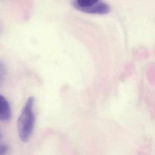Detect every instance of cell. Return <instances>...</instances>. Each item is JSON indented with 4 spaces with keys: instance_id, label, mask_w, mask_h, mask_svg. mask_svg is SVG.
<instances>
[{
    "instance_id": "obj_6",
    "label": "cell",
    "mask_w": 155,
    "mask_h": 155,
    "mask_svg": "<svg viewBox=\"0 0 155 155\" xmlns=\"http://www.w3.org/2000/svg\"><path fill=\"white\" fill-rule=\"evenodd\" d=\"M7 147L4 145H0V155H5L7 153Z\"/></svg>"
},
{
    "instance_id": "obj_8",
    "label": "cell",
    "mask_w": 155,
    "mask_h": 155,
    "mask_svg": "<svg viewBox=\"0 0 155 155\" xmlns=\"http://www.w3.org/2000/svg\"><path fill=\"white\" fill-rule=\"evenodd\" d=\"M1 133H0V138H1Z\"/></svg>"
},
{
    "instance_id": "obj_7",
    "label": "cell",
    "mask_w": 155,
    "mask_h": 155,
    "mask_svg": "<svg viewBox=\"0 0 155 155\" xmlns=\"http://www.w3.org/2000/svg\"><path fill=\"white\" fill-rule=\"evenodd\" d=\"M98 1H99V0H89V5H88V6H91V5L96 3L98 2Z\"/></svg>"
},
{
    "instance_id": "obj_1",
    "label": "cell",
    "mask_w": 155,
    "mask_h": 155,
    "mask_svg": "<svg viewBox=\"0 0 155 155\" xmlns=\"http://www.w3.org/2000/svg\"><path fill=\"white\" fill-rule=\"evenodd\" d=\"M34 98L28 97L23 107L17 121L18 135L22 142L27 143L30 140L33 130L35 117L33 107Z\"/></svg>"
},
{
    "instance_id": "obj_5",
    "label": "cell",
    "mask_w": 155,
    "mask_h": 155,
    "mask_svg": "<svg viewBox=\"0 0 155 155\" xmlns=\"http://www.w3.org/2000/svg\"><path fill=\"white\" fill-rule=\"evenodd\" d=\"M74 3L80 7H87L89 5V0H76Z\"/></svg>"
},
{
    "instance_id": "obj_2",
    "label": "cell",
    "mask_w": 155,
    "mask_h": 155,
    "mask_svg": "<svg viewBox=\"0 0 155 155\" xmlns=\"http://www.w3.org/2000/svg\"><path fill=\"white\" fill-rule=\"evenodd\" d=\"M74 6L81 12L89 14L104 15L109 13L111 8L108 5L103 2H97L91 6L82 7L76 5L73 2Z\"/></svg>"
},
{
    "instance_id": "obj_4",
    "label": "cell",
    "mask_w": 155,
    "mask_h": 155,
    "mask_svg": "<svg viewBox=\"0 0 155 155\" xmlns=\"http://www.w3.org/2000/svg\"><path fill=\"white\" fill-rule=\"evenodd\" d=\"M6 74V68L4 63L0 61V84L2 82Z\"/></svg>"
},
{
    "instance_id": "obj_3",
    "label": "cell",
    "mask_w": 155,
    "mask_h": 155,
    "mask_svg": "<svg viewBox=\"0 0 155 155\" xmlns=\"http://www.w3.org/2000/svg\"><path fill=\"white\" fill-rule=\"evenodd\" d=\"M11 109L9 103L3 96L0 95V120L6 121L11 117Z\"/></svg>"
}]
</instances>
